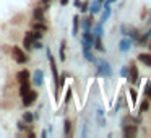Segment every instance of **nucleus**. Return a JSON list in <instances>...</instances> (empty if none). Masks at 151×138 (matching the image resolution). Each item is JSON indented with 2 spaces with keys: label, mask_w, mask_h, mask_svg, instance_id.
I'll use <instances>...</instances> for the list:
<instances>
[{
  "label": "nucleus",
  "mask_w": 151,
  "mask_h": 138,
  "mask_svg": "<svg viewBox=\"0 0 151 138\" xmlns=\"http://www.w3.org/2000/svg\"><path fill=\"white\" fill-rule=\"evenodd\" d=\"M96 122H98L99 127H104L106 125V115H104V109L99 106L98 109H96Z\"/></svg>",
  "instance_id": "obj_16"
},
{
  "label": "nucleus",
  "mask_w": 151,
  "mask_h": 138,
  "mask_svg": "<svg viewBox=\"0 0 151 138\" xmlns=\"http://www.w3.org/2000/svg\"><path fill=\"white\" fill-rule=\"evenodd\" d=\"M128 93H130V98H132V102H137L138 101V93H137V89L133 88V85H130V88H128Z\"/></svg>",
  "instance_id": "obj_31"
},
{
  "label": "nucleus",
  "mask_w": 151,
  "mask_h": 138,
  "mask_svg": "<svg viewBox=\"0 0 151 138\" xmlns=\"http://www.w3.org/2000/svg\"><path fill=\"white\" fill-rule=\"evenodd\" d=\"M93 47H94L98 52H106V47H104V42H102V37H96Z\"/></svg>",
  "instance_id": "obj_23"
},
{
  "label": "nucleus",
  "mask_w": 151,
  "mask_h": 138,
  "mask_svg": "<svg viewBox=\"0 0 151 138\" xmlns=\"http://www.w3.org/2000/svg\"><path fill=\"white\" fill-rule=\"evenodd\" d=\"M148 23H151V15H150V18H148Z\"/></svg>",
  "instance_id": "obj_42"
},
{
  "label": "nucleus",
  "mask_w": 151,
  "mask_h": 138,
  "mask_svg": "<svg viewBox=\"0 0 151 138\" xmlns=\"http://www.w3.org/2000/svg\"><path fill=\"white\" fill-rule=\"evenodd\" d=\"M54 0H41V4H52Z\"/></svg>",
  "instance_id": "obj_40"
},
{
  "label": "nucleus",
  "mask_w": 151,
  "mask_h": 138,
  "mask_svg": "<svg viewBox=\"0 0 151 138\" xmlns=\"http://www.w3.org/2000/svg\"><path fill=\"white\" fill-rule=\"evenodd\" d=\"M93 26H94V15H91V13H89L88 17H85L83 20H80V28H81L83 31L91 29Z\"/></svg>",
  "instance_id": "obj_11"
},
{
  "label": "nucleus",
  "mask_w": 151,
  "mask_h": 138,
  "mask_svg": "<svg viewBox=\"0 0 151 138\" xmlns=\"http://www.w3.org/2000/svg\"><path fill=\"white\" fill-rule=\"evenodd\" d=\"M122 135L125 138H135L138 135V125H127L122 127Z\"/></svg>",
  "instance_id": "obj_10"
},
{
  "label": "nucleus",
  "mask_w": 151,
  "mask_h": 138,
  "mask_svg": "<svg viewBox=\"0 0 151 138\" xmlns=\"http://www.w3.org/2000/svg\"><path fill=\"white\" fill-rule=\"evenodd\" d=\"M31 33H33V39H34V41H42V39H44V33H42V31L33 29Z\"/></svg>",
  "instance_id": "obj_33"
},
{
  "label": "nucleus",
  "mask_w": 151,
  "mask_h": 138,
  "mask_svg": "<svg viewBox=\"0 0 151 138\" xmlns=\"http://www.w3.org/2000/svg\"><path fill=\"white\" fill-rule=\"evenodd\" d=\"M89 2H91V0H83L81 2V5H80V12H81V13H88L89 12Z\"/></svg>",
  "instance_id": "obj_32"
},
{
  "label": "nucleus",
  "mask_w": 151,
  "mask_h": 138,
  "mask_svg": "<svg viewBox=\"0 0 151 138\" xmlns=\"http://www.w3.org/2000/svg\"><path fill=\"white\" fill-rule=\"evenodd\" d=\"M73 5H75L76 8H80V5H81V0H73Z\"/></svg>",
  "instance_id": "obj_39"
},
{
  "label": "nucleus",
  "mask_w": 151,
  "mask_h": 138,
  "mask_svg": "<svg viewBox=\"0 0 151 138\" xmlns=\"http://www.w3.org/2000/svg\"><path fill=\"white\" fill-rule=\"evenodd\" d=\"M60 2V5H62V7H67V5L70 4V0H59Z\"/></svg>",
  "instance_id": "obj_37"
},
{
  "label": "nucleus",
  "mask_w": 151,
  "mask_h": 138,
  "mask_svg": "<svg viewBox=\"0 0 151 138\" xmlns=\"http://www.w3.org/2000/svg\"><path fill=\"white\" fill-rule=\"evenodd\" d=\"M59 59H60V62H65V60H67V41H65V39L60 41V47H59Z\"/></svg>",
  "instance_id": "obj_17"
},
{
  "label": "nucleus",
  "mask_w": 151,
  "mask_h": 138,
  "mask_svg": "<svg viewBox=\"0 0 151 138\" xmlns=\"http://www.w3.org/2000/svg\"><path fill=\"white\" fill-rule=\"evenodd\" d=\"M127 67H128V75H127L128 83H130V85H137L138 78H140V72H138L137 62H130Z\"/></svg>",
  "instance_id": "obj_4"
},
{
  "label": "nucleus",
  "mask_w": 151,
  "mask_h": 138,
  "mask_svg": "<svg viewBox=\"0 0 151 138\" xmlns=\"http://www.w3.org/2000/svg\"><path fill=\"white\" fill-rule=\"evenodd\" d=\"M143 96H145L146 99H150V101H151V81H150V80H146V83H145Z\"/></svg>",
  "instance_id": "obj_27"
},
{
  "label": "nucleus",
  "mask_w": 151,
  "mask_h": 138,
  "mask_svg": "<svg viewBox=\"0 0 151 138\" xmlns=\"http://www.w3.org/2000/svg\"><path fill=\"white\" fill-rule=\"evenodd\" d=\"M31 26H33V29H36V31H42V33H47V29H49L46 23H42V21H36V20L33 21V24H31Z\"/></svg>",
  "instance_id": "obj_21"
},
{
  "label": "nucleus",
  "mask_w": 151,
  "mask_h": 138,
  "mask_svg": "<svg viewBox=\"0 0 151 138\" xmlns=\"http://www.w3.org/2000/svg\"><path fill=\"white\" fill-rule=\"evenodd\" d=\"M99 2H101V4H104V2H106V0H99Z\"/></svg>",
  "instance_id": "obj_44"
},
{
  "label": "nucleus",
  "mask_w": 151,
  "mask_h": 138,
  "mask_svg": "<svg viewBox=\"0 0 151 138\" xmlns=\"http://www.w3.org/2000/svg\"><path fill=\"white\" fill-rule=\"evenodd\" d=\"M31 89V81H24V83H20V96H24L28 91Z\"/></svg>",
  "instance_id": "obj_26"
},
{
  "label": "nucleus",
  "mask_w": 151,
  "mask_h": 138,
  "mask_svg": "<svg viewBox=\"0 0 151 138\" xmlns=\"http://www.w3.org/2000/svg\"><path fill=\"white\" fill-rule=\"evenodd\" d=\"M148 34H150V36H151V28H150V31H148Z\"/></svg>",
  "instance_id": "obj_43"
},
{
  "label": "nucleus",
  "mask_w": 151,
  "mask_h": 138,
  "mask_svg": "<svg viewBox=\"0 0 151 138\" xmlns=\"http://www.w3.org/2000/svg\"><path fill=\"white\" fill-rule=\"evenodd\" d=\"M120 33L124 34V36H128V37H132L133 41H137V39H138V36L141 34L138 28H135V26H130V24H122V26H120Z\"/></svg>",
  "instance_id": "obj_5"
},
{
  "label": "nucleus",
  "mask_w": 151,
  "mask_h": 138,
  "mask_svg": "<svg viewBox=\"0 0 151 138\" xmlns=\"http://www.w3.org/2000/svg\"><path fill=\"white\" fill-rule=\"evenodd\" d=\"M81 50H83V57H85L86 60H88L89 63H96V57H94V54H93V49H86V47H81Z\"/></svg>",
  "instance_id": "obj_19"
},
{
  "label": "nucleus",
  "mask_w": 151,
  "mask_h": 138,
  "mask_svg": "<svg viewBox=\"0 0 151 138\" xmlns=\"http://www.w3.org/2000/svg\"><path fill=\"white\" fill-rule=\"evenodd\" d=\"M94 65H96V70H98V73L101 76H106V78H111L112 76V67H111V63H109L107 60L98 59Z\"/></svg>",
  "instance_id": "obj_2"
},
{
  "label": "nucleus",
  "mask_w": 151,
  "mask_h": 138,
  "mask_svg": "<svg viewBox=\"0 0 151 138\" xmlns=\"http://www.w3.org/2000/svg\"><path fill=\"white\" fill-rule=\"evenodd\" d=\"M72 101V88H67V94H65V98H63V104H68V102Z\"/></svg>",
  "instance_id": "obj_34"
},
{
  "label": "nucleus",
  "mask_w": 151,
  "mask_h": 138,
  "mask_svg": "<svg viewBox=\"0 0 151 138\" xmlns=\"http://www.w3.org/2000/svg\"><path fill=\"white\" fill-rule=\"evenodd\" d=\"M119 75H120L122 78H127V75H128V67H127V65L122 67V68H120V73H119Z\"/></svg>",
  "instance_id": "obj_35"
},
{
  "label": "nucleus",
  "mask_w": 151,
  "mask_h": 138,
  "mask_svg": "<svg viewBox=\"0 0 151 138\" xmlns=\"http://www.w3.org/2000/svg\"><path fill=\"white\" fill-rule=\"evenodd\" d=\"M42 47H44L42 41H34L33 42V49H42Z\"/></svg>",
  "instance_id": "obj_36"
},
{
  "label": "nucleus",
  "mask_w": 151,
  "mask_h": 138,
  "mask_svg": "<svg viewBox=\"0 0 151 138\" xmlns=\"http://www.w3.org/2000/svg\"><path fill=\"white\" fill-rule=\"evenodd\" d=\"M133 44H135V41L132 39V37H128V36H124L120 41H119V50L125 54V52H128V50L132 49V46H133Z\"/></svg>",
  "instance_id": "obj_7"
},
{
  "label": "nucleus",
  "mask_w": 151,
  "mask_h": 138,
  "mask_svg": "<svg viewBox=\"0 0 151 138\" xmlns=\"http://www.w3.org/2000/svg\"><path fill=\"white\" fill-rule=\"evenodd\" d=\"M21 120L23 122H26V124H33L34 122V114L33 112H29V111H26V112H23V115H21Z\"/></svg>",
  "instance_id": "obj_24"
},
{
  "label": "nucleus",
  "mask_w": 151,
  "mask_h": 138,
  "mask_svg": "<svg viewBox=\"0 0 151 138\" xmlns=\"http://www.w3.org/2000/svg\"><path fill=\"white\" fill-rule=\"evenodd\" d=\"M124 104H125V96H124V93H120V96H119L117 102H115V106H114V112L120 111V107H122Z\"/></svg>",
  "instance_id": "obj_29"
},
{
  "label": "nucleus",
  "mask_w": 151,
  "mask_h": 138,
  "mask_svg": "<svg viewBox=\"0 0 151 138\" xmlns=\"http://www.w3.org/2000/svg\"><path fill=\"white\" fill-rule=\"evenodd\" d=\"M21 98H23V101H21V102H23L24 107H31V106L36 102V99L39 98V93H37L36 89H29V91H28L24 96H21Z\"/></svg>",
  "instance_id": "obj_6"
},
{
  "label": "nucleus",
  "mask_w": 151,
  "mask_h": 138,
  "mask_svg": "<svg viewBox=\"0 0 151 138\" xmlns=\"http://www.w3.org/2000/svg\"><path fill=\"white\" fill-rule=\"evenodd\" d=\"M137 62H140L145 67H150L151 68V52H140L137 55Z\"/></svg>",
  "instance_id": "obj_13"
},
{
  "label": "nucleus",
  "mask_w": 151,
  "mask_h": 138,
  "mask_svg": "<svg viewBox=\"0 0 151 138\" xmlns=\"http://www.w3.org/2000/svg\"><path fill=\"white\" fill-rule=\"evenodd\" d=\"M101 10H102V4L99 0H91V2H89V13L91 15L101 13Z\"/></svg>",
  "instance_id": "obj_15"
},
{
  "label": "nucleus",
  "mask_w": 151,
  "mask_h": 138,
  "mask_svg": "<svg viewBox=\"0 0 151 138\" xmlns=\"http://www.w3.org/2000/svg\"><path fill=\"white\" fill-rule=\"evenodd\" d=\"M102 26H104L102 23H98V24H94V26L91 28L94 37H102V36H104V29H102Z\"/></svg>",
  "instance_id": "obj_20"
},
{
  "label": "nucleus",
  "mask_w": 151,
  "mask_h": 138,
  "mask_svg": "<svg viewBox=\"0 0 151 138\" xmlns=\"http://www.w3.org/2000/svg\"><path fill=\"white\" fill-rule=\"evenodd\" d=\"M17 80L18 83H24V81H31V72L28 68H23L17 73Z\"/></svg>",
  "instance_id": "obj_14"
},
{
  "label": "nucleus",
  "mask_w": 151,
  "mask_h": 138,
  "mask_svg": "<svg viewBox=\"0 0 151 138\" xmlns=\"http://www.w3.org/2000/svg\"><path fill=\"white\" fill-rule=\"evenodd\" d=\"M148 39H150V34H148V33L140 34V36H138V39L135 41V44H138V46H145V44L148 42Z\"/></svg>",
  "instance_id": "obj_28"
},
{
  "label": "nucleus",
  "mask_w": 151,
  "mask_h": 138,
  "mask_svg": "<svg viewBox=\"0 0 151 138\" xmlns=\"http://www.w3.org/2000/svg\"><path fill=\"white\" fill-rule=\"evenodd\" d=\"M33 18L36 21H42V23H47V17H46V10H44L41 5L33 8Z\"/></svg>",
  "instance_id": "obj_8"
},
{
  "label": "nucleus",
  "mask_w": 151,
  "mask_h": 138,
  "mask_svg": "<svg viewBox=\"0 0 151 138\" xmlns=\"http://www.w3.org/2000/svg\"><path fill=\"white\" fill-rule=\"evenodd\" d=\"M150 111V99H143V102L140 104V107H138V114H143V112H148Z\"/></svg>",
  "instance_id": "obj_25"
},
{
  "label": "nucleus",
  "mask_w": 151,
  "mask_h": 138,
  "mask_svg": "<svg viewBox=\"0 0 151 138\" xmlns=\"http://www.w3.org/2000/svg\"><path fill=\"white\" fill-rule=\"evenodd\" d=\"M80 20H81V18H80L78 15H73V18H72V34H73V36H78V31H80Z\"/></svg>",
  "instance_id": "obj_18"
},
{
  "label": "nucleus",
  "mask_w": 151,
  "mask_h": 138,
  "mask_svg": "<svg viewBox=\"0 0 151 138\" xmlns=\"http://www.w3.org/2000/svg\"><path fill=\"white\" fill-rule=\"evenodd\" d=\"M41 137L46 138V137H47V132H46V130H42V132H41Z\"/></svg>",
  "instance_id": "obj_41"
},
{
  "label": "nucleus",
  "mask_w": 151,
  "mask_h": 138,
  "mask_svg": "<svg viewBox=\"0 0 151 138\" xmlns=\"http://www.w3.org/2000/svg\"><path fill=\"white\" fill-rule=\"evenodd\" d=\"M31 78H33V85L34 86H39L41 88V86L44 85V72L42 70H39V68L34 70V72L31 73Z\"/></svg>",
  "instance_id": "obj_9"
},
{
  "label": "nucleus",
  "mask_w": 151,
  "mask_h": 138,
  "mask_svg": "<svg viewBox=\"0 0 151 138\" xmlns=\"http://www.w3.org/2000/svg\"><path fill=\"white\" fill-rule=\"evenodd\" d=\"M47 54V59H49V67H50V72H52V78H54V86L59 83V76H60V72H59V67H57V60L54 59L52 52H50V49L46 50Z\"/></svg>",
  "instance_id": "obj_3"
},
{
  "label": "nucleus",
  "mask_w": 151,
  "mask_h": 138,
  "mask_svg": "<svg viewBox=\"0 0 151 138\" xmlns=\"http://www.w3.org/2000/svg\"><path fill=\"white\" fill-rule=\"evenodd\" d=\"M150 52H151V44H150Z\"/></svg>",
  "instance_id": "obj_45"
},
{
  "label": "nucleus",
  "mask_w": 151,
  "mask_h": 138,
  "mask_svg": "<svg viewBox=\"0 0 151 138\" xmlns=\"http://www.w3.org/2000/svg\"><path fill=\"white\" fill-rule=\"evenodd\" d=\"M72 120H70V119H65V120H63V135H65V137H70V135H72Z\"/></svg>",
  "instance_id": "obj_22"
},
{
  "label": "nucleus",
  "mask_w": 151,
  "mask_h": 138,
  "mask_svg": "<svg viewBox=\"0 0 151 138\" xmlns=\"http://www.w3.org/2000/svg\"><path fill=\"white\" fill-rule=\"evenodd\" d=\"M33 42H34L33 33H31V31H26L24 36H23V47H24L26 52H31V50H33Z\"/></svg>",
  "instance_id": "obj_12"
},
{
  "label": "nucleus",
  "mask_w": 151,
  "mask_h": 138,
  "mask_svg": "<svg viewBox=\"0 0 151 138\" xmlns=\"http://www.w3.org/2000/svg\"><path fill=\"white\" fill-rule=\"evenodd\" d=\"M146 15H148L146 8H143V10H141V20H145V18H146Z\"/></svg>",
  "instance_id": "obj_38"
},
{
  "label": "nucleus",
  "mask_w": 151,
  "mask_h": 138,
  "mask_svg": "<svg viewBox=\"0 0 151 138\" xmlns=\"http://www.w3.org/2000/svg\"><path fill=\"white\" fill-rule=\"evenodd\" d=\"M10 54H12V59H13L17 63H20V65H24V63L29 62V54H28L24 49L18 47V46H13V47H12Z\"/></svg>",
  "instance_id": "obj_1"
},
{
  "label": "nucleus",
  "mask_w": 151,
  "mask_h": 138,
  "mask_svg": "<svg viewBox=\"0 0 151 138\" xmlns=\"http://www.w3.org/2000/svg\"><path fill=\"white\" fill-rule=\"evenodd\" d=\"M17 128L20 132H28L29 130V124H26V122H23V120H18L17 122Z\"/></svg>",
  "instance_id": "obj_30"
}]
</instances>
